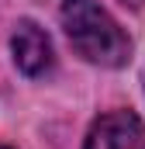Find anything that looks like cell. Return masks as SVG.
<instances>
[{"label":"cell","mask_w":145,"mask_h":149,"mask_svg":"<svg viewBox=\"0 0 145 149\" xmlns=\"http://www.w3.org/2000/svg\"><path fill=\"white\" fill-rule=\"evenodd\" d=\"M62 28L72 49L97 66H124L131 42L97 0H62Z\"/></svg>","instance_id":"cell-1"},{"label":"cell","mask_w":145,"mask_h":149,"mask_svg":"<svg viewBox=\"0 0 145 149\" xmlns=\"http://www.w3.org/2000/svg\"><path fill=\"white\" fill-rule=\"evenodd\" d=\"M83 149H145V125L131 111H114L93 121Z\"/></svg>","instance_id":"cell-2"},{"label":"cell","mask_w":145,"mask_h":149,"mask_svg":"<svg viewBox=\"0 0 145 149\" xmlns=\"http://www.w3.org/2000/svg\"><path fill=\"white\" fill-rule=\"evenodd\" d=\"M10 49H14V63L21 66V73L28 76H45L52 70V42L38 28L35 21H21L10 35Z\"/></svg>","instance_id":"cell-3"},{"label":"cell","mask_w":145,"mask_h":149,"mask_svg":"<svg viewBox=\"0 0 145 149\" xmlns=\"http://www.w3.org/2000/svg\"><path fill=\"white\" fill-rule=\"evenodd\" d=\"M121 3H128V7H142L145 0H121Z\"/></svg>","instance_id":"cell-4"}]
</instances>
